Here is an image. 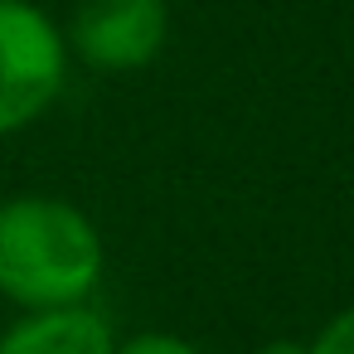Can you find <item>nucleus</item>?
<instances>
[{
	"label": "nucleus",
	"instance_id": "f257e3e1",
	"mask_svg": "<svg viewBox=\"0 0 354 354\" xmlns=\"http://www.w3.org/2000/svg\"><path fill=\"white\" fill-rule=\"evenodd\" d=\"M102 277V243L88 214L64 199L0 204V296L25 310L78 306Z\"/></svg>",
	"mask_w": 354,
	"mask_h": 354
},
{
	"label": "nucleus",
	"instance_id": "f03ea898",
	"mask_svg": "<svg viewBox=\"0 0 354 354\" xmlns=\"http://www.w3.org/2000/svg\"><path fill=\"white\" fill-rule=\"evenodd\" d=\"M64 35L30 0H0V136L30 127L64 88Z\"/></svg>",
	"mask_w": 354,
	"mask_h": 354
},
{
	"label": "nucleus",
	"instance_id": "7ed1b4c3",
	"mask_svg": "<svg viewBox=\"0 0 354 354\" xmlns=\"http://www.w3.org/2000/svg\"><path fill=\"white\" fill-rule=\"evenodd\" d=\"M68 39L93 68H146L165 44V0H88Z\"/></svg>",
	"mask_w": 354,
	"mask_h": 354
},
{
	"label": "nucleus",
	"instance_id": "20e7f679",
	"mask_svg": "<svg viewBox=\"0 0 354 354\" xmlns=\"http://www.w3.org/2000/svg\"><path fill=\"white\" fill-rule=\"evenodd\" d=\"M112 330L83 306L30 310L0 335V354H112Z\"/></svg>",
	"mask_w": 354,
	"mask_h": 354
},
{
	"label": "nucleus",
	"instance_id": "39448f33",
	"mask_svg": "<svg viewBox=\"0 0 354 354\" xmlns=\"http://www.w3.org/2000/svg\"><path fill=\"white\" fill-rule=\"evenodd\" d=\"M112 354H199V349L189 339H180V335L146 330V335H131L127 344H112Z\"/></svg>",
	"mask_w": 354,
	"mask_h": 354
},
{
	"label": "nucleus",
	"instance_id": "423d86ee",
	"mask_svg": "<svg viewBox=\"0 0 354 354\" xmlns=\"http://www.w3.org/2000/svg\"><path fill=\"white\" fill-rule=\"evenodd\" d=\"M306 354H354V306L339 310V315L320 330V339L306 344Z\"/></svg>",
	"mask_w": 354,
	"mask_h": 354
},
{
	"label": "nucleus",
	"instance_id": "0eeeda50",
	"mask_svg": "<svg viewBox=\"0 0 354 354\" xmlns=\"http://www.w3.org/2000/svg\"><path fill=\"white\" fill-rule=\"evenodd\" d=\"M262 354H306V344H267Z\"/></svg>",
	"mask_w": 354,
	"mask_h": 354
}]
</instances>
